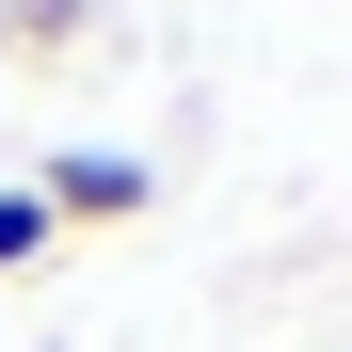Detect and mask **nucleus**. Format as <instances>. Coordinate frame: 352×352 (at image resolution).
<instances>
[{
    "mask_svg": "<svg viewBox=\"0 0 352 352\" xmlns=\"http://www.w3.org/2000/svg\"><path fill=\"white\" fill-rule=\"evenodd\" d=\"M32 192H48V224H129L160 176H144V160H112V144H65V160L32 176Z\"/></svg>",
    "mask_w": 352,
    "mask_h": 352,
    "instance_id": "obj_1",
    "label": "nucleus"
},
{
    "mask_svg": "<svg viewBox=\"0 0 352 352\" xmlns=\"http://www.w3.org/2000/svg\"><path fill=\"white\" fill-rule=\"evenodd\" d=\"M48 241H65V224H48V192H0V272H32Z\"/></svg>",
    "mask_w": 352,
    "mask_h": 352,
    "instance_id": "obj_3",
    "label": "nucleus"
},
{
    "mask_svg": "<svg viewBox=\"0 0 352 352\" xmlns=\"http://www.w3.org/2000/svg\"><path fill=\"white\" fill-rule=\"evenodd\" d=\"M0 48H80V0H0Z\"/></svg>",
    "mask_w": 352,
    "mask_h": 352,
    "instance_id": "obj_2",
    "label": "nucleus"
}]
</instances>
